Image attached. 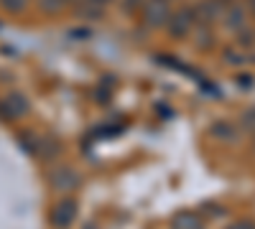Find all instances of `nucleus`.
I'll return each mask as SVG.
<instances>
[{
	"label": "nucleus",
	"mask_w": 255,
	"mask_h": 229,
	"mask_svg": "<svg viewBox=\"0 0 255 229\" xmlns=\"http://www.w3.org/2000/svg\"><path fill=\"white\" fill-rule=\"evenodd\" d=\"M245 227H248V222H243V224H238V227H232V229H245ZM253 229H255V227H253Z\"/></svg>",
	"instance_id": "obj_1"
}]
</instances>
